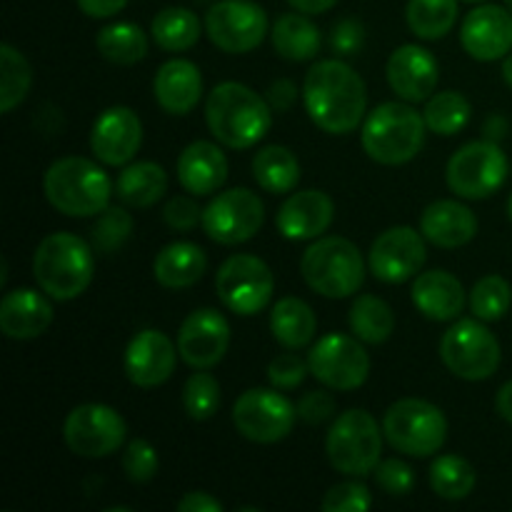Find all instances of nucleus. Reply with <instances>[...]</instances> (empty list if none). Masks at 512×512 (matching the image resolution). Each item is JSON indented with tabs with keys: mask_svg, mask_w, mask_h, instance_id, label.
<instances>
[{
	"mask_svg": "<svg viewBox=\"0 0 512 512\" xmlns=\"http://www.w3.org/2000/svg\"><path fill=\"white\" fill-rule=\"evenodd\" d=\"M303 103L323 133L348 135L365 120V80L345 60H320L305 75Z\"/></svg>",
	"mask_w": 512,
	"mask_h": 512,
	"instance_id": "f257e3e1",
	"label": "nucleus"
},
{
	"mask_svg": "<svg viewBox=\"0 0 512 512\" xmlns=\"http://www.w3.org/2000/svg\"><path fill=\"white\" fill-rule=\"evenodd\" d=\"M205 123L220 145L245 150L258 145L273 125L268 98L235 80L215 85L205 100Z\"/></svg>",
	"mask_w": 512,
	"mask_h": 512,
	"instance_id": "f03ea898",
	"label": "nucleus"
},
{
	"mask_svg": "<svg viewBox=\"0 0 512 512\" xmlns=\"http://www.w3.org/2000/svg\"><path fill=\"white\" fill-rule=\"evenodd\" d=\"M93 245L73 233H50L33 255V278L48 298L75 300L93 283Z\"/></svg>",
	"mask_w": 512,
	"mask_h": 512,
	"instance_id": "7ed1b4c3",
	"label": "nucleus"
},
{
	"mask_svg": "<svg viewBox=\"0 0 512 512\" xmlns=\"http://www.w3.org/2000/svg\"><path fill=\"white\" fill-rule=\"evenodd\" d=\"M43 190L48 203L68 218H93L110 205L113 183L98 163L70 155L45 170Z\"/></svg>",
	"mask_w": 512,
	"mask_h": 512,
	"instance_id": "20e7f679",
	"label": "nucleus"
},
{
	"mask_svg": "<svg viewBox=\"0 0 512 512\" xmlns=\"http://www.w3.org/2000/svg\"><path fill=\"white\" fill-rule=\"evenodd\" d=\"M425 130V118L410 103H383L363 120L360 140L375 163L405 165L423 150Z\"/></svg>",
	"mask_w": 512,
	"mask_h": 512,
	"instance_id": "39448f33",
	"label": "nucleus"
},
{
	"mask_svg": "<svg viewBox=\"0 0 512 512\" xmlns=\"http://www.w3.org/2000/svg\"><path fill=\"white\" fill-rule=\"evenodd\" d=\"M300 273L313 293L330 300L350 298L365 283V260L358 245L340 235L318 238L300 260Z\"/></svg>",
	"mask_w": 512,
	"mask_h": 512,
	"instance_id": "423d86ee",
	"label": "nucleus"
},
{
	"mask_svg": "<svg viewBox=\"0 0 512 512\" xmlns=\"http://www.w3.org/2000/svg\"><path fill=\"white\" fill-rule=\"evenodd\" d=\"M383 435L378 420L368 410H345L335 418L325 438L330 465L348 478L373 475L383 453Z\"/></svg>",
	"mask_w": 512,
	"mask_h": 512,
	"instance_id": "0eeeda50",
	"label": "nucleus"
},
{
	"mask_svg": "<svg viewBox=\"0 0 512 512\" xmlns=\"http://www.w3.org/2000/svg\"><path fill=\"white\" fill-rule=\"evenodd\" d=\"M383 433L398 453L410 458H430L448 440V420L438 405L420 398H403L388 408Z\"/></svg>",
	"mask_w": 512,
	"mask_h": 512,
	"instance_id": "6e6552de",
	"label": "nucleus"
},
{
	"mask_svg": "<svg viewBox=\"0 0 512 512\" xmlns=\"http://www.w3.org/2000/svg\"><path fill=\"white\" fill-rule=\"evenodd\" d=\"M440 358L455 378L480 383L498 373L503 350L485 320L463 318L445 330L440 340Z\"/></svg>",
	"mask_w": 512,
	"mask_h": 512,
	"instance_id": "1a4fd4ad",
	"label": "nucleus"
},
{
	"mask_svg": "<svg viewBox=\"0 0 512 512\" xmlns=\"http://www.w3.org/2000/svg\"><path fill=\"white\" fill-rule=\"evenodd\" d=\"M510 173V163L495 140H473L455 150L445 168V180L465 200H485L498 193Z\"/></svg>",
	"mask_w": 512,
	"mask_h": 512,
	"instance_id": "9d476101",
	"label": "nucleus"
},
{
	"mask_svg": "<svg viewBox=\"0 0 512 512\" xmlns=\"http://www.w3.org/2000/svg\"><path fill=\"white\" fill-rule=\"evenodd\" d=\"M215 290L225 308L250 318L265 310L273 298V270L258 255H230L215 273Z\"/></svg>",
	"mask_w": 512,
	"mask_h": 512,
	"instance_id": "9b49d317",
	"label": "nucleus"
},
{
	"mask_svg": "<svg viewBox=\"0 0 512 512\" xmlns=\"http://www.w3.org/2000/svg\"><path fill=\"white\" fill-rule=\"evenodd\" d=\"M298 408L278 388L245 390L233 405V425L245 440L273 445L293 433Z\"/></svg>",
	"mask_w": 512,
	"mask_h": 512,
	"instance_id": "f8f14e48",
	"label": "nucleus"
},
{
	"mask_svg": "<svg viewBox=\"0 0 512 512\" xmlns=\"http://www.w3.org/2000/svg\"><path fill=\"white\" fill-rule=\"evenodd\" d=\"M310 375L328 390H358L370 375V358L363 340L345 333H328L310 348Z\"/></svg>",
	"mask_w": 512,
	"mask_h": 512,
	"instance_id": "ddd939ff",
	"label": "nucleus"
},
{
	"mask_svg": "<svg viewBox=\"0 0 512 512\" xmlns=\"http://www.w3.org/2000/svg\"><path fill=\"white\" fill-rule=\"evenodd\" d=\"M128 425L110 405L85 403L68 413L63 425L65 445L80 458H108L125 443Z\"/></svg>",
	"mask_w": 512,
	"mask_h": 512,
	"instance_id": "4468645a",
	"label": "nucleus"
},
{
	"mask_svg": "<svg viewBox=\"0 0 512 512\" xmlns=\"http://www.w3.org/2000/svg\"><path fill=\"white\" fill-rule=\"evenodd\" d=\"M263 220V200L248 188L223 190L203 208L205 235L220 245L248 243L263 228Z\"/></svg>",
	"mask_w": 512,
	"mask_h": 512,
	"instance_id": "2eb2a0df",
	"label": "nucleus"
},
{
	"mask_svg": "<svg viewBox=\"0 0 512 512\" xmlns=\"http://www.w3.org/2000/svg\"><path fill=\"white\" fill-rule=\"evenodd\" d=\"M205 33L223 53H250L268 35V13L253 0H220L205 15Z\"/></svg>",
	"mask_w": 512,
	"mask_h": 512,
	"instance_id": "dca6fc26",
	"label": "nucleus"
},
{
	"mask_svg": "<svg viewBox=\"0 0 512 512\" xmlns=\"http://www.w3.org/2000/svg\"><path fill=\"white\" fill-rule=\"evenodd\" d=\"M428 260L425 235L408 225H395L375 238L368 253L370 273L388 285H400L415 278Z\"/></svg>",
	"mask_w": 512,
	"mask_h": 512,
	"instance_id": "f3484780",
	"label": "nucleus"
},
{
	"mask_svg": "<svg viewBox=\"0 0 512 512\" xmlns=\"http://www.w3.org/2000/svg\"><path fill=\"white\" fill-rule=\"evenodd\" d=\"M230 345V325L215 308L193 310L178 330V353L193 370H210L225 358Z\"/></svg>",
	"mask_w": 512,
	"mask_h": 512,
	"instance_id": "a211bd4d",
	"label": "nucleus"
},
{
	"mask_svg": "<svg viewBox=\"0 0 512 512\" xmlns=\"http://www.w3.org/2000/svg\"><path fill=\"white\" fill-rule=\"evenodd\" d=\"M143 145V123L125 105H113L95 118L90 130V150L110 168H125Z\"/></svg>",
	"mask_w": 512,
	"mask_h": 512,
	"instance_id": "6ab92c4d",
	"label": "nucleus"
},
{
	"mask_svg": "<svg viewBox=\"0 0 512 512\" xmlns=\"http://www.w3.org/2000/svg\"><path fill=\"white\" fill-rule=\"evenodd\" d=\"M460 43L470 58L493 63L512 50V13L503 5L480 3L460 25Z\"/></svg>",
	"mask_w": 512,
	"mask_h": 512,
	"instance_id": "aec40b11",
	"label": "nucleus"
},
{
	"mask_svg": "<svg viewBox=\"0 0 512 512\" xmlns=\"http://www.w3.org/2000/svg\"><path fill=\"white\" fill-rule=\"evenodd\" d=\"M178 345L160 330H140L125 348V375L138 388H158L168 383L178 363Z\"/></svg>",
	"mask_w": 512,
	"mask_h": 512,
	"instance_id": "412c9836",
	"label": "nucleus"
},
{
	"mask_svg": "<svg viewBox=\"0 0 512 512\" xmlns=\"http://www.w3.org/2000/svg\"><path fill=\"white\" fill-rule=\"evenodd\" d=\"M388 83L405 103H425L435 93L440 80V65L423 45H400L388 58Z\"/></svg>",
	"mask_w": 512,
	"mask_h": 512,
	"instance_id": "4be33fe9",
	"label": "nucleus"
},
{
	"mask_svg": "<svg viewBox=\"0 0 512 512\" xmlns=\"http://www.w3.org/2000/svg\"><path fill=\"white\" fill-rule=\"evenodd\" d=\"M335 218V203L323 190L290 193L275 215L280 235L288 240H318Z\"/></svg>",
	"mask_w": 512,
	"mask_h": 512,
	"instance_id": "5701e85b",
	"label": "nucleus"
},
{
	"mask_svg": "<svg viewBox=\"0 0 512 512\" xmlns=\"http://www.w3.org/2000/svg\"><path fill=\"white\" fill-rule=\"evenodd\" d=\"M53 323V305L33 288H15L0 300V330L10 340L40 338Z\"/></svg>",
	"mask_w": 512,
	"mask_h": 512,
	"instance_id": "b1692460",
	"label": "nucleus"
},
{
	"mask_svg": "<svg viewBox=\"0 0 512 512\" xmlns=\"http://www.w3.org/2000/svg\"><path fill=\"white\" fill-rule=\"evenodd\" d=\"M153 93L168 115H188L203 98V75L190 60L173 58L160 65L155 73Z\"/></svg>",
	"mask_w": 512,
	"mask_h": 512,
	"instance_id": "393cba45",
	"label": "nucleus"
},
{
	"mask_svg": "<svg viewBox=\"0 0 512 512\" xmlns=\"http://www.w3.org/2000/svg\"><path fill=\"white\" fill-rule=\"evenodd\" d=\"M420 233L438 248H463L478 233V218L460 200H435L420 215Z\"/></svg>",
	"mask_w": 512,
	"mask_h": 512,
	"instance_id": "a878e982",
	"label": "nucleus"
},
{
	"mask_svg": "<svg viewBox=\"0 0 512 512\" xmlns=\"http://www.w3.org/2000/svg\"><path fill=\"white\" fill-rule=\"evenodd\" d=\"M413 305L430 320L448 323L460 318L465 308V288L448 270H428L418 273L410 290Z\"/></svg>",
	"mask_w": 512,
	"mask_h": 512,
	"instance_id": "bb28decb",
	"label": "nucleus"
},
{
	"mask_svg": "<svg viewBox=\"0 0 512 512\" xmlns=\"http://www.w3.org/2000/svg\"><path fill=\"white\" fill-rule=\"evenodd\" d=\"M178 180L190 195H213L228 180V158L220 145L195 140L180 153Z\"/></svg>",
	"mask_w": 512,
	"mask_h": 512,
	"instance_id": "cd10ccee",
	"label": "nucleus"
},
{
	"mask_svg": "<svg viewBox=\"0 0 512 512\" xmlns=\"http://www.w3.org/2000/svg\"><path fill=\"white\" fill-rule=\"evenodd\" d=\"M205 270H208L205 250L200 245L188 243V240L165 245L153 260L155 280L168 290L193 288L195 283H200Z\"/></svg>",
	"mask_w": 512,
	"mask_h": 512,
	"instance_id": "c85d7f7f",
	"label": "nucleus"
},
{
	"mask_svg": "<svg viewBox=\"0 0 512 512\" xmlns=\"http://www.w3.org/2000/svg\"><path fill=\"white\" fill-rule=\"evenodd\" d=\"M273 48L280 58L293 63H308L320 50V30L305 13L280 15L270 30Z\"/></svg>",
	"mask_w": 512,
	"mask_h": 512,
	"instance_id": "c756f323",
	"label": "nucleus"
},
{
	"mask_svg": "<svg viewBox=\"0 0 512 512\" xmlns=\"http://www.w3.org/2000/svg\"><path fill=\"white\" fill-rule=\"evenodd\" d=\"M270 333L283 348L300 350L313 343L318 333V318L305 300L280 298L270 313Z\"/></svg>",
	"mask_w": 512,
	"mask_h": 512,
	"instance_id": "7c9ffc66",
	"label": "nucleus"
},
{
	"mask_svg": "<svg viewBox=\"0 0 512 512\" xmlns=\"http://www.w3.org/2000/svg\"><path fill=\"white\" fill-rule=\"evenodd\" d=\"M300 160L285 145H265L253 158V178L265 193L288 195L300 183Z\"/></svg>",
	"mask_w": 512,
	"mask_h": 512,
	"instance_id": "2f4dec72",
	"label": "nucleus"
},
{
	"mask_svg": "<svg viewBox=\"0 0 512 512\" xmlns=\"http://www.w3.org/2000/svg\"><path fill=\"white\" fill-rule=\"evenodd\" d=\"M165 190H168V175H165L163 165L153 163V160L125 165L115 183V193L130 208H150L163 198Z\"/></svg>",
	"mask_w": 512,
	"mask_h": 512,
	"instance_id": "473e14b6",
	"label": "nucleus"
},
{
	"mask_svg": "<svg viewBox=\"0 0 512 512\" xmlns=\"http://www.w3.org/2000/svg\"><path fill=\"white\" fill-rule=\"evenodd\" d=\"M153 40L168 53H183L200 40V18L190 8L170 5L153 18Z\"/></svg>",
	"mask_w": 512,
	"mask_h": 512,
	"instance_id": "72a5a7b5",
	"label": "nucleus"
},
{
	"mask_svg": "<svg viewBox=\"0 0 512 512\" xmlns=\"http://www.w3.org/2000/svg\"><path fill=\"white\" fill-rule=\"evenodd\" d=\"M348 323L355 338L368 345H380L393 335L395 313L385 300L375 298V295H358L350 308Z\"/></svg>",
	"mask_w": 512,
	"mask_h": 512,
	"instance_id": "f704fd0d",
	"label": "nucleus"
},
{
	"mask_svg": "<svg viewBox=\"0 0 512 512\" xmlns=\"http://www.w3.org/2000/svg\"><path fill=\"white\" fill-rule=\"evenodd\" d=\"M458 10L460 0H410L405 18L420 40H440L458 23Z\"/></svg>",
	"mask_w": 512,
	"mask_h": 512,
	"instance_id": "c9c22d12",
	"label": "nucleus"
},
{
	"mask_svg": "<svg viewBox=\"0 0 512 512\" xmlns=\"http://www.w3.org/2000/svg\"><path fill=\"white\" fill-rule=\"evenodd\" d=\"M98 53L115 65H135L148 55V35L135 23L105 25L95 38Z\"/></svg>",
	"mask_w": 512,
	"mask_h": 512,
	"instance_id": "e433bc0d",
	"label": "nucleus"
},
{
	"mask_svg": "<svg viewBox=\"0 0 512 512\" xmlns=\"http://www.w3.org/2000/svg\"><path fill=\"white\" fill-rule=\"evenodd\" d=\"M470 115H473L470 100L458 90H440L425 100L423 118L430 133L435 135H445V138L458 135L470 123Z\"/></svg>",
	"mask_w": 512,
	"mask_h": 512,
	"instance_id": "4c0bfd02",
	"label": "nucleus"
},
{
	"mask_svg": "<svg viewBox=\"0 0 512 512\" xmlns=\"http://www.w3.org/2000/svg\"><path fill=\"white\" fill-rule=\"evenodd\" d=\"M33 68L10 43L0 45V113H13L30 93Z\"/></svg>",
	"mask_w": 512,
	"mask_h": 512,
	"instance_id": "58836bf2",
	"label": "nucleus"
},
{
	"mask_svg": "<svg viewBox=\"0 0 512 512\" xmlns=\"http://www.w3.org/2000/svg\"><path fill=\"white\" fill-rule=\"evenodd\" d=\"M475 468L460 455H440L430 465V488L445 500H465L475 490Z\"/></svg>",
	"mask_w": 512,
	"mask_h": 512,
	"instance_id": "ea45409f",
	"label": "nucleus"
},
{
	"mask_svg": "<svg viewBox=\"0 0 512 512\" xmlns=\"http://www.w3.org/2000/svg\"><path fill=\"white\" fill-rule=\"evenodd\" d=\"M512 305V288L503 275H485L470 290V310L485 323L505 318Z\"/></svg>",
	"mask_w": 512,
	"mask_h": 512,
	"instance_id": "a19ab883",
	"label": "nucleus"
},
{
	"mask_svg": "<svg viewBox=\"0 0 512 512\" xmlns=\"http://www.w3.org/2000/svg\"><path fill=\"white\" fill-rule=\"evenodd\" d=\"M133 215L128 213L120 205H108L103 213L95 220L93 230H90V243H93L95 253H115L118 248H123L125 243L133 235Z\"/></svg>",
	"mask_w": 512,
	"mask_h": 512,
	"instance_id": "79ce46f5",
	"label": "nucleus"
},
{
	"mask_svg": "<svg viewBox=\"0 0 512 512\" xmlns=\"http://www.w3.org/2000/svg\"><path fill=\"white\" fill-rule=\"evenodd\" d=\"M183 408L193 420H210L220 408V383L205 370L190 375L183 388Z\"/></svg>",
	"mask_w": 512,
	"mask_h": 512,
	"instance_id": "37998d69",
	"label": "nucleus"
},
{
	"mask_svg": "<svg viewBox=\"0 0 512 512\" xmlns=\"http://www.w3.org/2000/svg\"><path fill=\"white\" fill-rule=\"evenodd\" d=\"M158 453L143 438H133L123 450V470L130 483L143 485L158 475Z\"/></svg>",
	"mask_w": 512,
	"mask_h": 512,
	"instance_id": "c03bdc74",
	"label": "nucleus"
},
{
	"mask_svg": "<svg viewBox=\"0 0 512 512\" xmlns=\"http://www.w3.org/2000/svg\"><path fill=\"white\" fill-rule=\"evenodd\" d=\"M320 508L323 512H368L373 508V495L358 480H345L325 493Z\"/></svg>",
	"mask_w": 512,
	"mask_h": 512,
	"instance_id": "a18cd8bd",
	"label": "nucleus"
},
{
	"mask_svg": "<svg viewBox=\"0 0 512 512\" xmlns=\"http://www.w3.org/2000/svg\"><path fill=\"white\" fill-rule=\"evenodd\" d=\"M310 365L308 360H303L295 353H283L278 358L270 360L268 365V380L273 388L278 390H295L303 385V380L308 378Z\"/></svg>",
	"mask_w": 512,
	"mask_h": 512,
	"instance_id": "49530a36",
	"label": "nucleus"
},
{
	"mask_svg": "<svg viewBox=\"0 0 512 512\" xmlns=\"http://www.w3.org/2000/svg\"><path fill=\"white\" fill-rule=\"evenodd\" d=\"M373 475H375V483H378V488H383L388 495H395V498H398V495L413 493V488H415L413 468L398 458L380 460Z\"/></svg>",
	"mask_w": 512,
	"mask_h": 512,
	"instance_id": "de8ad7c7",
	"label": "nucleus"
},
{
	"mask_svg": "<svg viewBox=\"0 0 512 512\" xmlns=\"http://www.w3.org/2000/svg\"><path fill=\"white\" fill-rule=\"evenodd\" d=\"M163 220L170 230L188 233V230H195L198 225H203V210H200V205L190 195H175V198H170L165 203Z\"/></svg>",
	"mask_w": 512,
	"mask_h": 512,
	"instance_id": "09e8293b",
	"label": "nucleus"
},
{
	"mask_svg": "<svg viewBox=\"0 0 512 512\" xmlns=\"http://www.w3.org/2000/svg\"><path fill=\"white\" fill-rule=\"evenodd\" d=\"M365 43V28L360 20L345 18L340 23H335L333 35H330V45L338 53V58H350V55H358V50Z\"/></svg>",
	"mask_w": 512,
	"mask_h": 512,
	"instance_id": "8fccbe9b",
	"label": "nucleus"
},
{
	"mask_svg": "<svg viewBox=\"0 0 512 512\" xmlns=\"http://www.w3.org/2000/svg\"><path fill=\"white\" fill-rule=\"evenodd\" d=\"M298 408V418L305 420L308 425H320L328 423L335 413V398L325 390H310L300 398V403L295 405Z\"/></svg>",
	"mask_w": 512,
	"mask_h": 512,
	"instance_id": "3c124183",
	"label": "nucleus"
},
{
	"mask_svg": "<svg viewBox=\"0 0 512 512\" xmlns=\"http://www.w3.org/2000/svg\"><path fill=\"white\" fill-rule=\"evenodd\" d=\"M295 100H298V88H295L293 80L280 78L268 88V103L275 113H285V110H290L295 105Z\"/></svg>",
	"mask_w": 512,
	"mask_h": 512,
	"instance_id": "603ef678",
	"label": "nucleus"
},
{
	"mask_svg": "<svg viewBox=\"0 0 512 512\" xmlns=\"http://www.w3.org/2000/svg\"><path fill=\"white\" fill-rule=\"evenodd\" d=\"M180 512H223V503L215 500L210 493H188L185 498L178 500Z\"/></svg>",
	"mask_w": 512,
	"mask_h": 512,
	"instance_id": "864d4df0",
	"label": "nucleus"
},
{
	"mask_svg": "<svg viewBox=\"0 0 512 512\" xmlns=\"http://www.w3.org/2000/svg\"><path fill=\"white\" fill-rule=\"evenodd\" d=\"M128 5V0H78V8L88 18H113Z\"/></svg>",
	"mask_w": 512,
	"mask_h": 512,
	"instance_id": "5fc2aeb1",
	"label": "nucleus"
},
{
	"mask_svg": "<svg viewBox=\"0 0 512 512\" xmlns=\"http://www.w3.org/2000/svg\"><path fill=\"white\" fill-rule=\"evenodd\" d=\"M290 8L298 10V13L305 15H320V13H328L338 5V0H288Z\"/></svg>",
	"mask_w": 512,
	"mask_h": 512,
	"instance_id": "6e6d98bb",
	"label": "nucleus"
},
{
	"mask_svg": "<svg viewBox=\"0 0 512 512\" xmlns=\"http://www.w3.org/2000/svg\"><path fill=\"white\" fill-rule=\"evenodd\" d=\"M495 410H498L500 418L508 420L512 425V380H508V383L498 390V395H495Z\"/></svg>",
	"mask_w": 512,
	"mask_h": 512,
	"instance_id": "4d7b16f0",
	"label": "nucleus"
},
{
	"mask_svg": "<svg viewBox=\"0 0 512 512\" xmlns=\"http://www.w3.org/2000/svg\"><path fill=\"white\" fill-rule=\"evenodd\" d=\"M485 135H488V140H503L505 135H508V120L503 118V115H490L488 123H485Z\"/></svg>",
	"mask_w": 512,
	"mask_h": 512,
	"instance_id": "13d9d810",
	"label": "nucleus"
},
{
	"mask_svg": "<svg viewBox=\"0 0 512 512\" xmlns=\"http://www.w3.org/2000/svg\"><path fill=\"white\" fill-rule=\"evenodd\" d=\"M503 80L512 88V53L503 58Z\"/></svg>",
	"mask_w": 512,
	"mask_h": 512,
	"instance_id": "bf43d9fd",
	"label": "nucleus"
},
{
	"mask_svg": "<svg viewBox=\"0 0 512 512\" xmlns=\"http://www.w3.org/2000/svg\"><path fill=\"white\" fill-rule=\"evenodd\" d=\"M508 215H510V220H512V195H510V200H508Z\"/></svg>",
	"mask_w": 512,
	"mask_h": 512,
	"instance_id": "052dcab7",
	"label": "nucleus"
},
{
	"mask_svg": "<svg viewBox=\"0 0 512 512\" xmlns=\"http://www.w3.org/2000/svg\"><path fill=\"white\" fill-rule=\"evenodd\" d=\"M505 8H508L510 13H512V0H505Z\"/></svg>",
	"mask_w": 512,
	"mask_h": 512,
	"instance_id": "680f3d73",
	"label": "nucleus"
},
{
	"mask_svg": "<svg viewBox=\"0 0 512 512\" xmlns=\"http://www.w3.org/2000/svg\"><path fill=\"white\" fill-rule=\"evenodd\" d=\"M463 3H485V0H463Z\"/></svg>",
	"mask_w": 512,
	"mask_h": 512,
	"instance_id": "e2e57ef3",
	"label": "nucleus"
}]
</instances>
